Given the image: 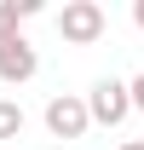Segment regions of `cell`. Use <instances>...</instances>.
<instances>
[{"mask_svg": "<svg viewBox=\"0 0 144 150\" xmlns=\"http://www.w3.org/2000/svg\"><path fill=\"white\" fill-rule=\"evenodd\" d=\"M40 12V0H0V35H23V23Z\"/></svg>", "mask_w": 144, "mask_h": 150, "instance_id": "obj_5", "label": "cell"}, {"mask_svg": "<svg viewBox=\"0 0 144 150\" xmlns=\"http://www.w3.org/2000/svg\"><path fill=\"white\" fill-rule=\"evenodd\" d=\"M81 104H87V121H98V127H121L127 115H133V104H127V81H115V75L92 81V93L81 98Z\"/></svg>", "mask_w": 144, "mask_h": 150, "instance_id": "obj_2", "label": "cell"}, {"mask_svg": "<svg viewBox=\"0 0 144 150\" xmlns=\"http://www.w3.org/2000/svg\"><path fill=\"white\" fill-rule=\"evenodd\" d=\"M40 69V52L29 46L23 35H0V81L6 87H23V81H35Z\"/></svg>", "mask_w": 144, "mask_h": 150, "instance_id": "obj_3", "label": "cell"}, {"mask_svg": "<svg viewBox=\"0 0 144 150\" xmlns=\"http://www.w3.org/2000/svg\"><path fill=\"white\" fill-rule=\"evenodd\" d=\"M87 127H92V121H87V104H81L75 93H58L52 104H46V133H52V139H81Z\"/></svg>", "mask_w": 144, "mask_h": 150, "instance_id": "obj_4", "label": "cell"}, {"mask_svg": "<svg viewBox=\"0 0 144 150\" xmlns=\"http://www.w3.org/2000/svg\"><path fill=\"white\" fill-rule=\"evenodd\" d=\"M23 121L29 115H23L18 98H0V139H23Z\"/></svg>", "mask_w": 144, "mask_h": 150, "instance_id": "obj_6", "label": "cell"}, {"mask_svg": "<svg viewBox=\"0 0 144 150\" xmlns=\"http://www.w3.org/2000/svg\"><path fill=\"white\" fill-rule=\"evenodd\" d=\"M127 104H133V110H144V75H133V81H127Z\"/></svg>", "mask_w": 144, "mask_h": 150, "instance_id": "obj_7", "label": "cell"}, {"mask_svg": "<svg viewBox=\"0 0 144 150\" xmlns=\"http://www.w3.org/2000/svg\"><path fill=\"white\" fill-rule=\"evenodd\" d=\"M121 150H144V139H127V144H121Z\"/></svg>", "mask_w": 144, "mask_h": 150, "instance_id": "obj_9", "label": "cell"}, {"mask_svg": "<svg viewBox=\"0 0 144 150\" xmlns=\"http://www.w3.org/2000/svg\"><path fill=\"white\" fill-rule=\"evenodd\" d=\"M133 23H138V29H144V0H133Z\"/></svg>", "mask_w": 144, "mask_h": 150, "instance_id": "obj_8", "label": "cell"}, {"mask_svg": "<svg viewBox=\"0 0 144 150\" xmlns=\"http://www.w3.org/2000/svg\"><path fill=\"white\" fill-rule=\"evenodd\" d=\"M109 18L98 0H64V12H58V35L69 40V46H92V40H104Z\"/></svg>", "mask_w": 144, "mask_h": 150, "instance_id": "obj_1", "label": "cell"}]
</instances>
